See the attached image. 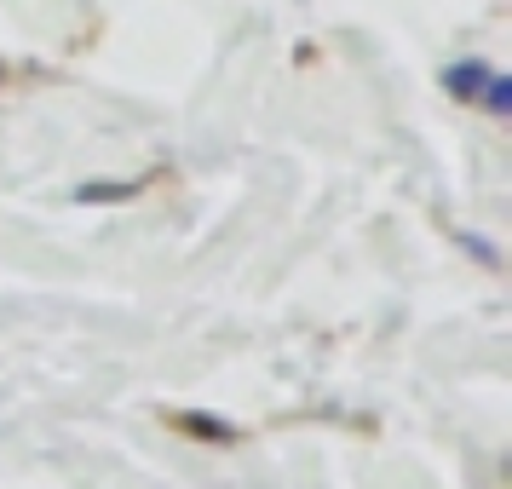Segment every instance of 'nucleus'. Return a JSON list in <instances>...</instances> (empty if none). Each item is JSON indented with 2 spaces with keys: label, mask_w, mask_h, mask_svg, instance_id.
<instances>
[{
  "label": "nucleus",
  "mask_w": 512,
  "mask_h": 489,
  "mask_svg": "<svg viewBox=\"0 0 512 489\" xmlns=\"http://www.w3.org/2000/svg\"><path fill=\"white\" fill-rule=\"evenodd\" d=\"M484 81H489V64H478V58H472V64H455V70L443 75V87H449L455 98H478Z\"/></svg>",
  "instance_id": "f257e3e1"
},
{
  "label": "nucleus",
  "mask_w": 512,
  "mask_h": 489,
  "mask_svg": "<svg viewBox=\"0 0 512 489\" xmlns=\"http://www.w3.org/2000/svg\"><path fill=\"white\" fill-rule=\"evenodd\" d=\"M478 98H484V104L495 110V116H507V110H512V81H507V75H489V81H484V93H478Z\"/></svg>",
  "instance_id": "f03ea898"
},
{
  "label": "nucleus",
  "mask_w": 512,
  "mask_h": 489,
  "mask_svg": "<svg viewBox=\"0 0 512 489\" xmlns=\"http://www.w3.org/2000/svg\"><path fill=\"white\" fill-rule=\"evenodd\" d=\"M185 426H196V432H208V438H231V426H219V420H202V415H185Z\"/></svg>",
  "instance_id": "7ed1b4c3"
}]
</instances>
